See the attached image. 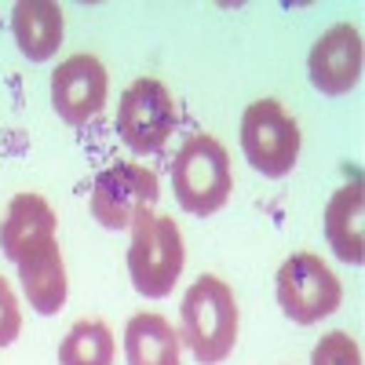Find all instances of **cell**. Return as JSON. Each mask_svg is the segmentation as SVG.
<instances>
[{"mask_svg": "<svg viewBox=\"0 0 365 365\" xmlns=\"http://www.w3.org/2000/svg\"><path fill=\"white\" fill-rule=\"evenodd\" d=\"M237 325L241 314L234 289L212 274H201L182 296V344L201 365H220L237 344Z\"/></svg>", "mask_w": 365, "mask_h": 365, "instance_id": "1", "label": "cell"}, {"mask_svg": "<svg viewBox=\"0 0 365 365\" xmlns=\"http://www.w3.org/2000/svg\"><path fill=\"white\" fill-rule=\"evenodd\" d=\"M187 249H182V234L172 216L161 212H143L132 223V245H128V274L139 296L161 299L175 289Z\"/></svg>", "mask_w": 365, "mask_h": 365, "instance_id": "2", "label": "cell"}, {"mask_svg": "<svg viewBox=\"0 0 365 365\" xmlns=\"http://www.w3.org/2000/svg\"><path fill=\"white\" fill-rule=\"evenodd\" d=\"M172 187H175L179 205L190 216H212V212H220L234 190L227 146L205 132L190 135L172 161Z\"/></svg>", "mask_w": 365, "mask_h": 365, "instance_id": "3", "label": "cell"}, {"mask_svg": "<svg viewBox=\"0 0 365 365\" xmlns=\"http://www.w3.org/2000/svg\"><path fill=\"white\" fill-rule=\"evenodd\" d=\"M274 289H278L282 311L296 325H314V322L329 318L332 311L340 307V299H344L340 278L314 252H292L278 267Z\"/></svg>", "mask_w": 365, "mask_h": 365, "instance_id": "4", "label": "cell"}, {"mask_svg": "<svg viewBox=\"0 0 365 365\" xmlns=\"http://www.w3.org/2000/svg\"><path fill=\"white\" fill-rule=\"evenodd\" d=\"M241 150L256 172L282 179L299 158V125L278 99H259L241 117Z\"/></svg>", "mask_w": 365, "mask_h": 365, "instance_id": "5", "label": "cell"}, {"mask_svg": "<svg viewBox=\"0 0 365 365\" xmlns=\"http://www.w3.org/2000/svg\"><path fill=\"white\" fill-rule=\"evenodd\" d=\"M161 197L158 172L135 165V161H117L96 175L91 187V216L106 230H125L132 227L143 212H150Z\"/></svg>", "mask_w": 365, "mask_h": 365, "instance_id": "6", "label": "cell"}, {"mask_svg": "<svg viewBox=\"0 0 365 365\" xmlns=\"http://www.w3.org/2000/svg\"><path fill=\"white\" fill-rule=\"evenodd\" d=\"M175 99L172 91L154 81V77H139L125 88V96L117 103V132L135 154H158L175 132Z\"/></svg>", "mask_w": 365, "mask_h": 365, "instance_id": "7", "label": "cell"}, {"mask_svg": "<svg viewBox=\"0 0 365 365\" xmlns=\"http://www.w3.org/2000/svg\"><path fill=\"white\" fill-rule=\"evenodd\" d=\"M106 66L96 55H70L66 63H58V70L51 73V106L66 125L81 128L91 117H99V110L106 106Z\"/></svg>", "mask_w": 365, "mask_h": 365, "instance_id": "8", "label": "cell"}, {"mask_svg": "<svg viewBox=\"0 0 365 365\" xmlns=\"http://www.w3.org/2000/svg\"><path fill=\"white\" fill-rule=\"evenodd\" d=\"M361 63H365V48H361L358 26L336 22L311 48V58H307L311 84L325 91V96H344L361 81Z\"/></svg>", "mask_w": 365, "mask_h": 365, "instance_id": "9", "label": "cell"}, {"mask_svg": "<svg viewBox=\"0 0 365 365\" xmlns=\"http://www.w3.org/2000/svg\"><path fill=\"white\" fill-rule=\"evenodd\" d=\"M55 208L41 194H15L8 205V220L0 227V249L11 263H19L26 252H34L48 241H55Z\"/></svg>", "mask_w": 365, "mask_h": 365, "instance_id": "10", "label": "cell"}, {"mask_svg": "<svg viewBox=\"0 0 365 365\" xmlns=\"http://www.w3.org/2000/svg\"><path fill=\"white\" fill-rule=\"evenodd\" d=\"M19 278H22V292L29 299V307L37 314H58L66 303V263L63 252H58V241H48V245L26 252L19 263Z\"/></svg>", "mask_w": 365, "mask_h": 365, "instance_id": "11", "label": "cell"}, {"mask_svg": "<svg viewBox=\"0 0 365 365\" xmlns=\"http://www.w3.org/2000/svg\"><path fill=\"white\" fill-rule=\"evenodd\" d=\"M11 29L29 63H48L63 44V8L51 0H19L11 11Z\"/></svg>", "mask_w": 365, "mask_h": 365, "instance_id": "12", "label": "cell"}, {"mask_svg": "<svg viewBox=\"0 0 365 365\" xmlns=\"http://www.w3.org/2000/svg\"><path fill=\"white\" fill-rule=\"evenodd\" d=\"M361 216H365L361 182H347V187H340L325 205V237H329V245L344 263H354V267L365 259Z\"/></svg>", "mask_w": 365, "mask_h": 365, "instance_id": "13", "label": "cell"}, {"mask_svg": "<svg viewBox=\"0 0 365 365\" xmlns=\"http://www.w3.org/2000/svg\"><path fill=\"white\" fill-rule=\"evenodd\" d=\"M182 336L161 314H135L125 329V358L128 365H182Z\"/></svg>", "mask_w": 365, "mask_h": 365, "instance_id": "14", "label": "cell"}, {"mask_svg": "<svg viewBox=\"0 0 365 365\" xmlns=\"http://www.w3.org/2000/svg\"><path fill=\"white\" fill-rule=\"evenodd\" d=\"M117 340L106 322L81 318L58 344V365H113Z\"/></svg>", "mask_w": 365, "mask_h": 365, "instance_id": "15", "label": "cell"}, {"mask_svg": "<svg viewBox=\"0 0 365 365\" xmlns=\"http://www.w3.org/2000/svg\"><path fill=\"white\" fill-rule=\"evenodd\" d=\"M311 365H361V347L354 344V336H347L340 329L325 332L311 354Z\"/></svg>", "mask_w": 365, "mask_h": 365, "instance_id": "16", "label": "cell"}, {"mask_svg": "<svg viewBox=\"0 0 365 365\" xmlns=\"http://www.w3.org/2000/svg\"><path fill=\"white\" fill-rule=\"evenodd\" d=\"M19 329H22V311H19V299H15L11 285H8L4 278H0V347L15 344Z\"/></svg>", "mask_w": 365, "mask_h": 365, "instance_id": "17", "label": "cell"}]
</instances>
